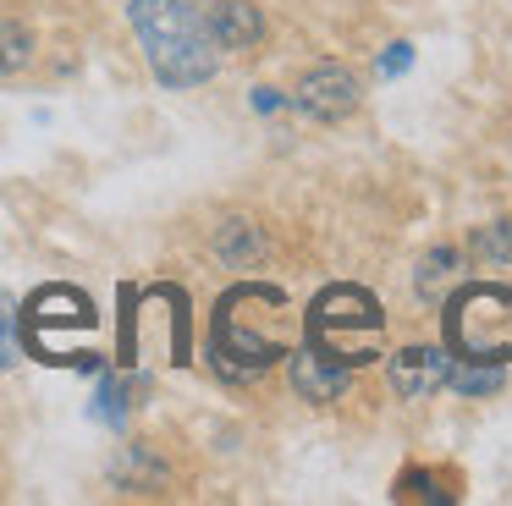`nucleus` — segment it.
<instances>
[{
	"label": "nucleus",
	"mask_w": 512,
	"mask_h": 506,
	"mask_svg": "<svg viewBox=\"0 0 512 506\" xmlns=\"http://www.w3.org/2000/svg\"><path fill=\"white\" fill-rule=\"evenodd\" d=\"M446 369H452V358H446L441 347H402L397 358H391V385H397V396H408V402H430L446 385Z\"/></svg>",
	"instance_id": "4"
},
{
	"label": "nucleus",
	"mask_w": 512,
	"mask_h": 506,
	"mask_svg": "<svg viewBox=\"0 0 512 506\" xmlns=\"http://www.w3.org/2000/svg\"><path fill=\"white\" fill-rule=\"evenodd\" d=\"M380 303L364 292V286H331V292L314 297L309 308V347L325 352L342 369H358V363H375V336H380Z\"/></svg>",
	"instance_id": "2"
},
{
	"label": "nucleus",
	"mask_w": 512,
	"mask_h": 506,
	"mask_svg": "<svg viewBox=\"0 0 512 506\" xmlns=\"http://www.w3.org/2000/svg\"><path fill=\"white\" fill-rule=\"evenodd\" d=\"M28 61H34V33L23 22H0V77L23 72Z\"/></svg>",
	"instance_id": "11"
},
{
	"label": "nucleus",
	"mask_w": 512,
	"mask_h": 506,
	"mask_svg": "<svg viewBox=\"0 0 512 506\" xmlns=\"http://www.w3.org/2000/svg\"><path fill=\"white\" fill-rule=\"evenodd\" d=\"M452 281H457V248H430L419 259V275H413L419 297H430V303H435V297H441Z\"/></svg>",
	"instance_id": "8"
},
{
	"label": "nucleus",
	"mask_w": 512,
	"mask_h": 506,
	"mask_svg": "<svg viewBox=\"0 0 512 506\" xmlns=\"http://www.w3.org/2000/svg\"><path fill=\"white\" fill-rule=\"evenodd\" d=\"M287 358H292V391H298L303 402H336V396L347 391V369H342V363H331L325 352H314L309 341L292 347Z\"/></svg>",
	"instance_id": "5"
},
{
	"label": "nucleus",
	"mask_w": 512,
	"mask_h": 506,
	"mask_svg": "<svg viewBox=\"0 0 512 506\" xmlns=\"http://www.w3.org/2000/svg\"><path fill=\"white\" fill-rule=\"evenodd\" d=\"M298 110L303 116H314V121H347L358 110V99H364V88H358V77L347 72L342 61H320V66H309V72L298 77Z\"/></svg>",
	"instance_id": "3"
},
{
	"label": "nucleus",
	"mask_w": 512,
	"mask_h": 506,
	"mask_svg": "<svg viewBox=\"0 0 512 506\" xmlns=\"http://www.w3.org/2000/svg\"><path fill=\"white\" fill-rule=\"evenodd\" d=\"M204 28H210L215 50H254L265 39V17H259L254 0H215Z\"/></svg>",
	"instance_id": "6"
},
{
	"label": "nucleus",
	"mask_w": 512,
	"mask_h": 506,
	"mask_svg": "<svg viewBox=\"0 0 512 506\" xmlns=\"http://www.w3.org/2000/svg\"><path fill=\"white\" fill-rule=\"evenodd\" d=\"M413 66V44H391L386 55H380V77H397V72H408Z\"/></svg>",
	"instance_id": "12"
},
{
	"label": "nucleus",
	"mask_w": 512,
	"mask_h": 506,
	"mask_svg": "<svg viewBox=\"0 0 512 506\" xmlns=\"http://www.w3.org/2000/svg\"><path fill=\"white\" fill-rule=\"evenodd\" d=\"M446 385L463 396H496L501 385H507V363H485V369H474V363H457V369H446Z\"/></svg>",
	"instance_id": "10"
},
{
	"label": "nucleus",
	"mask_w": 512,
	"mask_h": 506,
	"mask_svg": "<svg viewBox=\"0 0 512 506\" xmlns=\"http://www.w3.org/2000/svg\"><path fill=\"white\" fill-rule=\"evenodd\" d=\"M127 17L166 88H199L215 77V39L188 0H133Z\"/></svg>",
	"instance_id": "1"
},
{
	"label": "nucleus",
	"mask_w": 512,
	"mask_h": 506,
	"mask_svg": "<svg viewBox=\"0 0 512 506\" xmlns=\"http://www.w3.org/2000/svg\"><path fill=\"white\" fill-rule=\"evenodd\" d=\"M468 253H474L479 264L507 270L512 264V220H490V226H479L474 237H468Z\"/></svg>",
	"instance_id": "9"
},
{
	"label": "nucleus",
	"mask_w": 512,
	"mask_h": 506,
	"mask_svg": "<svg viewBox=\"0 0 512 506\" xmlns=\"http://www.w3.org/2000/svg\"><path fill=\"white\" fill-rule=\"evenodd\" d=\"M215 253H221L232 270H248V264H259V253H265V237H259V226H248V220H226V226L215 231Z\"/></svg>",
	"instance_id": "7"
}]
</instances>
